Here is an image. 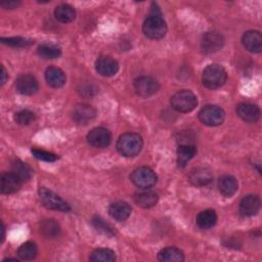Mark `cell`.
I'll use <instances>...</instances> for the list:
<instances>
[{"mask_svg":"<svg viewBox=\"0 0 262 262\" xmlns=\"http://www.w3.org/2000/svg\"><path fill=\"white\" fill-rule=\"evenodd\" d=\"M96 116V110L86 103H79L75 105L72 112L73 120L78 124H87Z\"/></svg>","mask_w":262,"mask_h":262,"instance_id":"obj_11","label":"cell"},{"mask_svg":"<svg viewBox=\"0 0 262 262\" xmlns=\"http://www.w3.org/2000/svg\"><path fill=\"white\" fill-rule=\"evenodd\" d=\"M143 145L142 137L133 132L124 133L117 141V150L124 157L130 158L137 156Z\"/></svg>","mask_w":262,"mask_h":262,"instance_id":"obj_1","label":"cell"},{"mask_svg":"<svg viewBox=\"0 0 262 262\" xmlns=\"http://www.w3.org/2000/svg\"><path fill=\"white\" fill-rule=\"evenodd\" d=\"M244 47L253 53H259L262 50V36L259 31L251 30L244 34L242 38Z\"/></svg>","mask_w":262,"mask_h":262,"instance_id":"obj_14","label":"cell"},{"mask_svg":"<svg viewBox=\"0 0 262 262\" xmlns=\"http://www.w3.org/2000/svg\"><path fill=\"white\" fill-rule=\"evenodd\" d=\"M14 121L21 126L30 125L35 121V114L29 110H23L14 115Z\"/></svg>","mask_w":262,"mask_h":262,"instance_id":"obj_33","label":"cell"},{"mask_svg":"<svg viewBox=\"0 0 262 262\" xmlns=\"http://www.w3.org/2000/svg\"><path fill=\"white\" fill-rule=\"evenodd\" d=\"M171 106L179 113H189L198 104L196 96L189 90H180L171 97Z\"/></svg>","mask_w":262,"mask_h":262,"instance_id":"obj_4","label":"cell"},{"mask_svg":"<svg viewBox=\"0 0 262 262\" xmlns=\"http://www.w3.org/2000/svg\"><path fill=\"white\" fill-rule=\"evenodd\" d=\"M1 231H2V234H1V243H2L4 241V237H5V226H4V224H2Z\"/></svg>","mask_w":262,"mask_h":262,"instance_id":"obj_38","label":"cell"},{"mask_svg":"<svg viewBox=\"0 0 262 262\" xmlns=\"http://www.w3.org/2000/svg\"><path fill=\"white\" fill-rule=\"evenodd\" d=\"M89 260L92 262H113L116 260V255L110 249L100 248L91 253Z\"/></svg>","mask_w":262,"mask_h":262,"instance_id":"obj_30","label":"cell"},{"mask_svg":"<svg viewBox=\"0 0 262 262\" xmlns=\"http://www.w3.org/2000/svg\"><path fill=\"white\" fill-rule=\"evenodd\" d=\"M54 16L58 21L63 23V24H68V23H71L75 19L76 11L69 4H60L55 8Z\"/></svg>","mask_w":262,"mask_h":262,"instance_id":"obj_26","label":"cell"},{"mask_svg":"<svg viewBox=\"0 0 262 262\" xmlns=\"http://www.w3.org/2000/svg\"><path fill=\"white\" fill-rule=\"evenodd\" d=\"M196 149L190 143H182L177 148V164L179 167H184L189 160L193 158Z\"/></svg>","mask_w":262,"mask_h":262,"instance_id":"obj_23","label":"cell"},{"mask_svg":"<svg viewBox=\"0 0 262 262\" xmlns=\"http://www.w3.org/2000/svg\"><path fill=\"white\" fill-rule=\"evenodd\" d=\"M95 69L99 75L103 77H112L118 72L119 64L115 58L103 55L97 58L95 62Z\"/></svg>","mask_w":262,"mask_h":262,"instance_id":"obj_12","label":"cell"},{"mask_svg":"<svg viewBox=\"0 0 262 262\" xmlns=\"http://www.w3.org/2000/svg\"><path fill=\"white\" fill-rule=\"evenodd\" d=\"M130 178L133 184L141 189H148L157 182L156 173L148 167H139L135 169Z\"/></svg>","mask_w":262,"mask_h":262,"instance_id":"obj_7","label":"cell"},{"mask_svg":"<svg viewBox=\"0 0 262 262\" xmlns=\"http://www.w3.org/2000/svg\"><path fill=\"white\" fill-rule=\"evenodd\" d=\"M158 200H159L158 194L155 191L149 190V188L138 191L134 195L135 203L142 208L154 207L158 203Z\"/></svg>","mask_w":262,"mask_h":262,"instance_id":"obj_22","label":"cell"},{"mask_svg":"<svg viewBox=\"0 0 262 262\" xmlns=\"http://www.w3.org/2000/svg\"><path fill=\"white\" fill-rule=\"evenodd\" d=\"M227 79V74L224 68L217 63L209 64L203 72V84L209 89H217L224 85Z\"/></svg>","mask_w":262,"mask_h":262,"instance_id":"obj_2","label":"cell"},{"mask_svg":"<svg viewBox=\"0 0 262 262\" xmlns=\"http://www.w3.org/2000/svg\"><path fill=\"white\" fill-rule=\"evenodd\" d=\"M23 181L15 176L12 172L10 173H3L1 175V180H0V188L1 192L5 194H10L14 193L19 190L21 187Z\"/></svg>","mask_w":262,"mask_h":262,"instance_id":"obj_17","label":"cell"},{"mask_svg":"<svg viewBox=\"0 0 262 262\" xmlns=\"http://www.w3.org/2000/svg\"><path fill=\"white\" fill-rule=\"evenodd\" d=\"M37 52L42 58H45V59L57 58L61 54V50L58 46H56L54 44H48V43L41 44L38 47Z\"/></svg>","mask_w":262,"mask_h":262,"instance_id":"obj_29","label":"cell"},{"mask_svg":"<svg viewBox=\"0 0 262 262\" xmlns=\"http://www.w3.org/2000/svg\"><path fill=\"white\" fill-rule=\"evenodd\" d=\"M45 79L49 86L53 88H59L66 83V74L62 70L56 67H49L45 72Z\"/></svg>","mask_w":262,"mask_h":262,"instance_id":"obj_20","label":"cell"},{"mask_svg":"<svg viewBox=\"0 0 262 262\" xmlns=\"http://www.w3.org/2000/svg\"><path fill=\"white\" fill-rule=\"evenodd\" d=\"M11 172L17 176L23 182L24 181H28L32 175H33V170L31 169V167L27 164L24 163L19 160L14 161L11 165Z\"/></svg>","mask_w":262,"mask_h":262,"instance_id":"obj_28","label":"cell"},{"mask_svg":"<svg viewBox=\"0 0 262 262\" xmlns=\"http://www.w3.org/2000/svg\"><path fill=\"white\" fill-rule=\"evenodd\" d=\"M224 39L217 32H208L203 36L201 42V48L204 53L210 54L220 50L223 46Z\"/></svg>","mask_w":262,"mask_h":262,"instance_id":"obj_10","label":"cell"},{"mask_svg":"<svg viewBox=\"0 0 262 262\" xmlns=\"http://www.w3.org/2000/svg\"><path fill=\"white\" fill-rule=\"evenodd\" d=\"M108 213L117 221H125L131 214V207L128 203L117 201L108 207Z\"/></svg>","mask_w":262,"mask_h":262,"instance_id":"obj_19","label":"cell"},{"mask_svg":"<svg viewBox=\"0 0 262 262\" xmlns=\"http://www.w3.org/2000/svg\"><path fill=\"white\" fill-rule=\"evenodd\" d=\"M217 222V215L214 210L207 209L200 212L196 216V224L202 229H209Z\"/></svg>","mask_w":262,"mask_h":262,"instance_id":"obj_25","label":"cell"},{"mask_svg":"<svg viewBox=\"0 0 262 262\" xmlns=\"http://www.w3.org/2000/svg\"><path fill=\"white\" fill-rule=\"evenodd\" d=\"M17 254L23 260H33L38 254V249L34 243L27 242L20 245V247L17 249Z\"/></svg>","mask_w":262,"mask_h":262,"instance_id":"obj_31","label":"cell"},{"mask_svg":"<svg viewBox=\"0 0 262 262\" xmlns=\"http://www.w3.org/2000/svg\"><path fill=\"white\" fill-rule=\"evenodd\" d=\"M158 260L162 262H180L184 260V255L181 250L174 247H168L159 252Z\"/></svg>","mask_w":262,"mask_h":262,"instance_id":"obj_24","label":"cell"},{"mask_svg":"<svg viewBox=\"0 0 262 262\" xmlns=\"http://www.w3.org/2000/svg\"><path fill=\"white\" fill-rule=\"evenodd\" d=\"M1 42L13 47H26L33 43L31 40H27L20 37H13V38H1Z\"/></svg>","mask_w":262,"mask_h":262,"instance_id":"obj_34","label":"cell"},{"mask_svg":"<svg viewBox=\"0 0 262 262\" xmlns=\"http://www.w3.org/2000/svg\"><path fill=\"white\" fill-rule=\"evenodd\" d=\"M237 116L245 122L255 123L260 118V110L250 102H242L236 106Z\"/></svg>","mask_w":262,"mask_h":262,"instance_id":"obj_15","label":"cell"},{"mask_svg":"<svg viewBox=\"0 0 262 262\" xmlns=\"http://www.w3.org/2000/svg\"><path fill=\"white\" fill-rule=\"evenodd\" d=\"M199 119L204 125L211 127L219 126L225 119V113L221 107L217 105L208 104L200 111Z\"/></svg>","mask_w":262,"mask_h":262,"instance_id":"obj_5","label":"cell"},{"mask_svg":"<svg viewBox=\"0 0 262 262\" xmlns=\"http://www.w3.org/2000/svg\"><path fill=\"white\" fill-rule=\"evenodd\" d=\"M1 76H2V79H1V85H3L5 82H6V71L4 69V67L2 66L1 67Z\"/></svg>","mask_w":262,"mask_h":262,"instance_id":"obj_37","label":"cell"},{"mask_svg":"<svg viewBox=\"0 0 262 262\" xmlns=\"http://www.w3.org/2000/svg\"><path fill=\"white\" fill-rule=\"evenodd\" d=\"M188 180L194 186H204L213 180V174L206 167H198L189 172Z\"/></svg>","mask_w":262,"mask_h":262,"instance_id":"obj_16","label":"cell"},{"mask_svg":"<svg viewBox=\"0 0 262 262\" xmlns=\"http://www.w3.org/2000/svg\"><path fill=\"white\" fill-rule=\"evenodd\" d=\"M40 232L47 238H53L60 233V226L54 219H45L40 223Z\"/></svg>","mask_w":262,"mask_h":262,"instance_id":"obj_27","label":"cell"},{"mask_svg":"<svg viewBox=\"0 0 262 262\" xmlns=\"http://www.w3.org/2000/svg\"><path fill=\"white\" fill-rule=\"evenodd\" d=\"M237 181L231 175H223L218 180V189L226 198L232 196L237 190Z\"/></svg>","mask_w":262,"mask_h":262,"instance_id":"obj_21","label":"cell"},{"mask_svg":"<svg viewBox=\"0 0 262 262\" xmlns=\"http://www.w3.org/2000/svg\"><path fill=\"white\" fill-rule=\"evenodd\" d=\"M92 225L94 226V228L103 233V234H106L108 236H113L115 234V229L114 227L108 224L107 222H105L102 218L98 217V216H95L93 219H92Z\"/></svg>","mask_w":262,"mask_h":262,"instance_id":"obj_32","label":"cell"},{"mask_svg":"<svg viewBox=\"0 0 262 262\" xmlns=\"http://www.w3.org/2000/svg\"><path fill=\"white\" fill-rule=\"evenodd\" d=\"M142 32L148 39H162L167 33V26L161 14H150L142 25Z\"/></svg>","mask_w":262,"mask_h":262,"instance_id":"obj_3","label":"cell"},{"mask_svg":"<svg viewBox=\"0 0 262 262\" xmlns=\"http://www.w3.org/2000/svg\"><path fill=\"white\" fill-rule=\"evenodd\" d=\"M32 154L34 155L35 158H37L39 160H42V161H45V162H54V161L57 160L56 155L45 151V150H42V149L34 148V149H32Z\"/></svg>","mask_w":262,"mask_h":262,"instance_id":"obj_35","label":"cell"},{"mask_svg":"<svg viewBox=\"0 0 262 262\" xmlns=\"http://www.w3.org/2000/svg\"><path fill=\"white\" fill-rule=\"evenodd\" d=\"M20 4L19 1H5L1 3V6L6 9H13L16 8Z\"/></svg>","mask_w":262,"mask_h":262,"instance_id":"obj_36","label":"cell"},{"mask_svg":"<svg viewBox=\"0 0 262 262\" xmlns=\"http://www.w3.org/2000/svg\"><path fill=\"white\" fill-rule=\"evenodd\" d=\"M39 199L47 209L62 212L70 211V206L59 195L46 187H41L39 189Z\"/></svg>","mask_w":262,"mask_h":262,"instance_id":"obj_6","label":"cell"},{"mask_svg":"<svg viewBox=\"0 0 262 262\" xmlns=\"http://www.w3.org/2000/svg\"><path fill=\"white\" fill-rule=\"evenodd\" d=\"M112 135L110 131L103 127H97L92 129L87 135L88 143L96 148H104L110 145Z\"/></svg>","mask_w":262,"mask_h":262,"instance_id":"obj_9","label":"cell"},{"mask_svg":"<svg viewBox=\"0 0 262 262\" xmlns=\"http://www.w3.org/2000/svg\"><path fill=\"white\" fill-rule=\"evenodd\" d=\"M134 90L138 96L146 98L158 92L159 83L150 76H141L134 81Z\"/></svg>","mask_w":262,"mask_h":262,"instance_id":"obj_8","label":"cell"},{"mask_svg":"<svg viewBox=\"0 0 262 262\" xmlns=\"http://www.w3.org/2000/svg\"><path fill=\"white\" fill-rule=\"evenodd\" d=\"M15 88L20 94L32 95L38 90V82L34 76L24 74L16 79Z\"/></svg>","mask_w":262,"mask_h":262,"instance_id":"obj_13","label":"cell"},{"mask_svg":"<svg viewBox=\"0 0 262 262\" xmlns=\"http://www.w3.org/2000/svg\"><path fill=\"white\" fill-rule=\"evenodd\" d=\"M260 199L256 194H249L245 196L239 203V212L243 216L251 217L258 213L260 209Z\"/></svg>","mask_w":262,"mask_h":262,"instance_id":"obj_18","label":"cell"}]
</instances>
